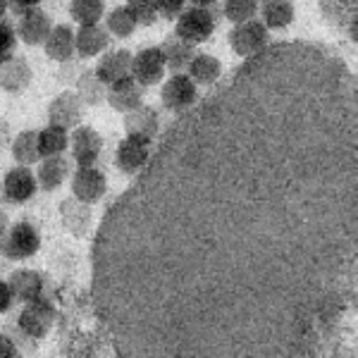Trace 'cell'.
I'll return each instance as SVG.
<instances>
[{
  "label": "cell",
  "instance_id": "5b68a950",
  "mask_svg": "<svg viewBox=\"0 0 358 358\" xmlns=\"http://www.w3.org/2000/svg\"><path fill=\"white\" fill-rule=\"evenodd\" d=\"M160 101H163L165 110L182 115L184 110H189V108L199 103V86L189 79L187 72H177L163 84Z\"/></svg>",
  "mask_w": 358,
  "mask_h": 358
},
{
  "label": "cell",
  "instance_id": "603a6c76",
  "mask_svg": "<svg viewBox=\"0 0 358 358\" xmlns=\"http://www.w3.org/2000/svg\"><path fill=\"white\" fill-rule=\"evenodd\" d=\"M43 48H45V55H48L50 60L60 62V65L72 62V57L77 55L74 53V29L69 24L53 27L48 38L43 41Z\"/></svg>",
  "mask_w": 358,
  "mask_h": 358
},
{
  "label": "cell",
  "instance_id": "d4e9b609",
  "mask_svg": "<svg viewBox=\"0 0 358 358\" xmlns=\"http://www.w3.org/2000/svg\"><path fill=\"white\" fill-rule=\"evenodd\" d=\"M72 172V165L65 155H53V158H43L41 167L36 172V182L38 187L45 189V192H55L65 184V179Z\"/></svg>",
  "mask_w": 358,
  "mask_h": 358
},
{
  "label": "cell",
  "instance_id": "74e56055",
  "mask_svg": "<svg viewBox=\"0 0 358 358\" xmlns=\"http://www.w3.org/2000/svg\"><path fill=\"white\" fill-rule=\"evenodd\" d=\"M13 303H15V296H13V292H10L8 282L0 280V313L13 308Z\"/></svg>",
  "mask_w": 358,
  "mask_h": 358
},
{
  "label": "cell",
  "instance_id": "44dd1931",
  "mask_svg": "<svg viewBox=\"0 0 358 358\" xmlns=\"http://www.w3.org/2000/svg\"><path fill=\"white\" fill-rule=\"evenodd\" d=\"M258 15H261V22L268 31H282V29L294 24L296 8L292 0H261Z\"/></svg>",
  "mask_w": 358,
  "mask_h": 358
},
{
  "label": "cell",
  "instance_id": "ffe728a7",
  "mask_svg": "<svg viewBox=\"0 0 358 358\" xmlns=\"http://www.w3.org/2000/svg\"><path fill=\"white\" fill-rule=\"evenodd\" d=\"M320 5L330 24L344 36L356 38V0H320Z\"/></svg>",
  "mask_w": 358,
  "mask_h": 358
},
{
  "label": "cell",
  "instance_id": "8992f818",
  "mask_svg": "<svg viewBox=\"0 0 358 358\" xmlns=\"http://www.w3.org/2000/svg\"><path fill=\"white\" fill-rule=\"evenodd\" d=\"M53 322H55V308L45 296L36 299V301L24 303L20 317H17L20 330L31 339H43L45 334L50 332Z\"/></svg>",
  "mask_w": 358,
  "mask_h": 358
},
{
  "label": "cell",
  "instance_id": "2e32d148",
  "mask_svg": "<svg viewBox=\"0 0 358 358\" xmlns=\"http://www.w3.org/2000/svg\"><path fill=\"white\" fill-rule=\"evenodd\" d=\"M108 45H110V34L101 24H86L79 27V31H74V53L84 60L98 57Z\"/></svg>",
  "mask_w": 358,
  "mask_h": 358
},
{
  "label": "cell",
  "instance_id": "4dcf8cb0",
  "mask_svg": "<svg viewBox=\"0 0 358 358\" xmlns=\"http://www.w3.org/2000/svg\"><path fill=\"white\" fill-rule=\"evenodd\" d=\"M106 29H108V34H113V36H117V38H129L138 29V22L134 20V15L129 13L127 5H120V8H115L113 13L106 17Z\"/></svg>",
  "mask_w": 358,
  "mask_h": 358
},
{
  "label": "cell",
  "instance_id": "f546056e",
  "mask_svg": "<svg viewBox=\"0 0 358 358\" xmlns=\"http://www.w3.org/2000/svg\"><path fill=\"white\" fill-rule=\"evenodd\" d=\"M69 15L79 27L98 24L106 15V0H72L69 3Z\"/></svg>",
  "mask_w": 358,
  "mask_h": 358
},
{
  "label": "cell",
  "instance_id": "52a82bcc",
  "mask_svg": "<svg viewBox=\"0 0 358 358\" xmlns=\"http://www.w3.org/2000/svg\"><path fill=\"white\" fill-rule=\"evenodd\" d=\"M167 67L165 57L160 45H151V48H143L141 53L131 57V79L146 89V86H158L165 79Z\"/></svg>",
  "mask_w": 358,
  "mask_h": 358
},
{
  "label": "cell",
  "instance_id": "4fadbf2b",
  "mask_svg": "<svg viewBox=\"0 0 358 358\" xmlns=\"http://www.w3.org/2000/svg\"><path fill=\"white\" fill-rule=\"evenodd\" d=\"M131 57L134 55L124 48L103 53L98 57V65L94 69V74L106 86H113V84L122 82V79H129L131 77Z\"/></svg>",
  "mask_w": 358,
  "mask_h": 358
},
{
  "label": "cell",
  "instance_id": "d590c367",
  "mask_svg": "<svg viewBox=\"0 0 358 358\" xmlns=\"http://www.w3.org/2000/svg\"><path fill=\"white\" fill-rule=\"evenodd\" d=\"M38 5H41V0H8V10H13L15 15H24Z\"/></svg>",
  "mask_w": 358,
  "mask_h": 358
},
{
  "label": "cell",
  "instance_id": "e575fe53",
  "mask_svg": "<svg viewBox=\"0 0 358 358\" xmlns=\"http://www.w3.org/2000/svg\"><path fill=\"white\" fill-rule=\"evenodd\" d=\"M187 0H158V17L163 20H177V15L184 10Z\"/></svg>",
  "mask_w": 358,
  "mask_h": 358
},
{
  "label": "cell",
  "instance_id": "484cf974",
  "mask_svg": "<svg viewBox=\"0 0 358 358\" xmlns=\"http://www.w3.org/2000/svg\"><path fill=\"white\" fill-rule=\"evenodd\" d=\"M160 50H163V57H165V67L172 69L175 74L184 72V69L189 67V62H192V57L196 55L194 45L182 41V38H177V36L165 38L163 45H160Z\"/></svg>",
  "mask_w": 358,
  "mask_h": 358
},
{
  "label": "cell",
  "instance_id": "8fae6325",
  "mask_svg": "<svg viewBox=\"0 0 358 358\" xmlns=\"http://www.w3.org/2000/svg\"><path fill=\"white\" fill-rule=\"evenodd\" d=\"M84 106L77 98L74 91H62L60 96H55L48 106V124H55L60 129H77L82 124Z\"/></svg>",
  "mask_w": 358,
  "mask_h": 358
},
{
  "label": "cell",
  "instance_id": "ba28073f",
  "mask_svg": "<svg viewBox=\"0 0 358 358\" xmlns=\"http://www.w3.org/2000/svg\"><path fill=\"white\" fill-rule=\"evenodd\" d=\"M153 153V141L141 136H124L115 153V163L122 175H138Z\"/></svg>",
  "mask_w": 358,
  "mask_h": 358
},
{
  "label": "cell",
  "instance_id": "cb8c5ba5",
  "mask_svg": "<svg viewBox=\"0 0 358 358\" xmlns=\"http://www.w3.org/2000/svg\"><path fill=\"white\" fill-rule=\"evenodd\" d=\"M187 74L196 86H215L222 77V62L215 55L196 53L189 62Z\"/></svg>",
  "mask_w": 358,
  "mask_h": 358
},
{
  "label": "cell",
  "instance_id": "277c9868",
  "mask_svg": "<svg viewBox=\"0 0 358 358\" xmlns=\"http://www.w3.org/2000/svg\"><path fill=\"white\" fill-rule=\"evenodd\" d=\"M227 38H229V48L239 57H244V60L258 55L270 45V31L265 29L261 20H248L241 22V24H234Z\"/></svg>",
  "mask_w": 358,
  "mask_h": 358
},
{
  "label": "cell",
  "instance_id": "ac0fdd59",
  "mask_svg": "<svg viewBox=\"0 0 358 358\" xmlns=\"http://www.w3.org/2000/svg\"><path fill=\"white\" fill-rule=\"evenodd\" d=\"M124 129L127 136H141L153 141L160 131V117L158 110H153L151 106H138L134 110L124 115Z\"/></svg>",
  "mask_w": 358,
  "mask_h": 358
},
{
  "label": "cell",
  "instance_id": "b9f144b4",
  "mask_svg": "<svg viewBox=\"0 0 358 358\" xmlns=\"http://www.w3.org/2000/svg\"><path fill=\"white\" fill-rule=\"evenodd\" d=\"M8 15V0H0V20Z\"/></svg>",
  "mask_w": 358,
  "mask_h": 358
},
{
  "label": "cell",
  "instance_id": "9c48e42d",
  "mask_svg": "<svg viewBox=\"0 0 358 358\" xmlns=\"http://www.w3.org/2000/svg\"><path fill=\"white\" fill-rule=\"evenodd\" d=\"M38 189V182H36V175L31 172V167H24V165H17L13 170L5 172L3 177V199L13 206H22L27 201L34 199Z\"/></svg>",
  "mask_w": 358,
  "mask_h": 358
},
{
  "label": "cell",
  "instance_id": "83f0119b",
  "mask_svg": "<svg viewBox=\"0 0 358 358\" xmlns=\"http://www.w3.org/2000/svg\"><path fill=\"white\" fill-rule=\"evenodd\" d=\"M36 141H38V155H41V158L62 155L65 148H69V134L55 124H48L45 129L36 131Z\"/></svg>",
  "mask_w": 358,
  "mask_h": 358
},
{
  "label": "cell",
  "instance_id": "4316f807",
  "mask_svg": "<svg viewBox=\"0 0 358 358\" xmlns=\"http://www.w3.org/2000/svg\"><path fill=\"white\" fill-rule=\"evenodd\" d=\"M108 86L94 74V69H84L77 77V98L82 106H101L106 101Z\"/></svg>",
  "mask_w": 358,
  "mask_h": 358
},
{
  "label": "cell",
  "instance_id": "7a4b0ae2",
  "mask_svg": "<svg viewBox=\"0 0 358 358\" xmlns=\"http://www.w3.org/2000/svg\"><path fill=\"white\" fill-rule=\"evenodd\" d=\"M215 27H217V17L213 15L210 8L192 5V8H184L182 13L177 15L175 36L192 45H199V43H206L208 38L215 34Z\"/></svg>",
  "mask_w": 358,
  "mask_h": 358
},
{
  "label": "cell",
  "instance_id": "836d02e7",
  "mask_svg": "<svg viewBox=\"0 0 358 358\" xmlns=\"http://www.w3.org/2000/svg\"><path fill=\"white\" fill-rule=\"evenodd\" d=\"M17 53V34L10 22L0 20V65L13 60Z\"/></svg>",
  "mask_w": 358,
  "mask_h": 358
},
{
  "label": "cell",
  "instance_id": "3957f363",
  "mask_svg": "<svg viewBox=\"0 0 358 358\" xmlns=\"http://www.w3.org/2000/svg\"><path fill=\"white\" fill-rule=\"evenodd\" d=\"M38 248H41V234H38V229L34 227L31 222L22 220L5 229L0 253H3L5 258H10V261H27Z\"/></svg>",
  "mask_w": 358,
  "mask_h": 358
},
{
  "label": "cell",
  "instance_id": "7402d4cb",
  "mask_svg": "<svg viewBox=\"0 0 358 358\" xmlns=\"http://www.w3.org/2000/svg\"><path fill=\"white\" fill-rule=\"evenodd\" d=\"M31 65L24 57H13V60L3 62L0 65V89L8 91V94H22L29 84H31Z\"/></svg>",
  "mask_w": 358,
  "mask_h": 358
},
{
  "label": "cell",
  "instance_id": "f1b7e54d",
  "mask_svg": "<svg viewBox=\"0 0 358 358\" xmlns=\"http://www.w3.org/2000/svg\"><path fill=\"white\" fill-rule=\"evenodd\" d=\"M13 158L17 160V165H34L41 160L38 155V141H36V131L27 129V131H20L13 141Z\"/></svg>",
  "mask_w": 358,
  "mask_h": 358
},
{
  "label": "cell",
  "instance_id": "5bb4252c",
  "mask_svg": "<svg viewBox=\"0 0 358 358\" xmlns=\"http://www.w3.org/2000/svg\"><path fill=\"white\" fill-rule=\"evenodd\" d=\"M53 22L50 17L43 13L41 8H34L29 13L20 15V24H17V41L27 43V45H43V41L48 38Z\"/></svg>",
  "mask_w": 358,
  "mask_h": 358
},
{
  "label": "cell",
  "instance_id": "e0dca14e",
  "mask_svg": "<svg viewBox=\"0 0 358 358\" xmlns=\"http://www.w3.org/2000/svg\"><path fill=\"white\" fill-rule=\"evenodd\" d=\"M8 287H10V292H13V296L17 299V301L29 303V301H36V299L43 296L45 280H43L41 273H36V270L20 268L10 275Z\"/></svg>",
  "mask_w": 358,
  "mask_h": 358
},
{
  "label": "cell",
  "instance_id": "ab89813d",
  "mask_svg": "<svg viewBox=\"0 0 358 358\" xmlns=\"http://www.w3.org/2000/svg\"><path fill=\"white\" fill-rule=\"evenodd\" d=\"M5 229H8V222H5V215L0 213V248H3V234H5Z\"/></svg>",
  "mask_w": 358,
  "mask_h": 358
},
{
  "label": "cell",
  "instance_id": "9a60e30c",
  "mask_svg": "<svg viewBox=\"0 0 358 358\" xmlns=\"http://www.w3.org/2000/svg\"><path fill=\"white\" fill-rule=\"evenodd\" d=\"M60 220L62 227L69 234L82 239V236L89 234L91 224H94V213H91V206H86L82 201L74 199V196H69V199L60 203Z\"/></svg>",
  "mask_w": 358,
  "mask_h": 358
},
{
  "label": "cell",
  "instance_id": "7c38bea8",
  "mask_svg": "<svg viewBox=\"0 0 358 358\" xmlns=\"http://www.w3.org/2000/svg\"><path fill=\"white\" fill-rule=\"evenodd\" d=\"M69 148H72V158L79 167H91L98 163L103 151V136L98 134L94 127H82L72 131L69 136Z\"/></svg>",
  "mask_w": 358,
  "mask_h": 358
},
{
  "label": "cell",
  "instance_id": "30bf717a",
  "mask_svg": "<svg viewBox=\"0 0 358 358\" xmlns=\"http://www.w3.org/2000/svg\"><path fill=\"white\" fill-rule=\"evenodd\" d=\"M106 189H108V179L103 175V170H98L96 165L77 167V172L72 175V196L86 206L98 203L106 196Z\"/></svg>",
  "mask_w": 358,
  "mask_h": 358
},
{
  "label": "cell",
  "instance_id": "60d3db41",
  "mask_svg": "<svg viewBox=\"0 0 358 358\" xmlns=\"http://www.w3.org/2000/svg\"><path fill=\"white\" fill-rule=\"evenodd\" d=\"M194 5H199V8H210L213 3H217V0H192Z\"/></svg>",
  "mask_w": 358,
  "mask_h": 358
},
{
  "label": "cell",
  "instance_id": "6da1fadb",
  "mask_svg": "<svg viewBox=\"0 0 358 358\" xmlns=\"http://www.w3.org/2000/svg\"><path fill=\"white\" fill-rule=\"evenodd\" d=\"M358 86L270 43L179 115L94 239L120 358H306L356 289Z\"/></svg>",
  "mask_w": 358,
  "mask_h": 358
},
{
  "label": "cell",
  "instance_id": "f35d334b",
  "mask_svg": "<svg viewBox=\"0 0 358 358\" xmlns=\"http://www.w3.org/2000/svg\"><path fill=\"white\" fill-rule=\"evenodd\" d=\"M8 143H10V124L0 117V151H3Z\"/></svg>",
  "mask_w": 358,
  "mask_h": 358
},
{
  "label": "cell",
  "instance_id": "1f68e13d",
  "mask_svg": "<svg viewBox=\"0 0 358 358\" xmlns=\"http://www.w3.org/2000/svg\"><path fill=\"white\" fill-rule=\"evenodd\" d=\"M261 0H224V17L232 24H241V22L256 20Z\"/></svg>",
  "mask_w": 358,
  "mask_h": 358
},
{
  "label": "cell",
  "instance_id": "d6986e66",
  "mask_svg": "<svg viewBox=\"0 0 358 358\" xmlns=\"http://www.w3.org/2000/svg\"><path fill=\"white\" fill-rule=\"evenodd\" d=\"M106 101L110 103L113 110L127 115L129 110H134V108L143 106V89L131 77L129 79H122V82L108 86Z\"/></svg>",
  "mask_w": 358,
  "mask_h": 358
},
{
  "label": "cell",
  "instance_id": "8d00e7d4",
  "mask_svg": "<svg viewBox=\"0 0 358 358\" xmlns=\"http://www.w3.org/2000/svg\"><path fill=\"white\" fill-rule=\"evenodd\" d=\"M0 358H22L20 349L15 346V342L5 337V334H0Z\"/></svg>",
  "mask_w": 358,
  "mask_h": 358
},
{
  "label": "cell",
  "instance_id": "d6a6232c",
  "mask_svg": "<svg viewBox=\"0 0 358 358\" xmlns=\"http://www.w3.org/2000/svg\"><path fill=\"white\" fill-rule=\"evenodd\" d=\"M127 8L141 27H151L158 22V0H127Z\"/></svg>",
  "mask_w": 358,
  "mask_h": 358
}]
</instances>
